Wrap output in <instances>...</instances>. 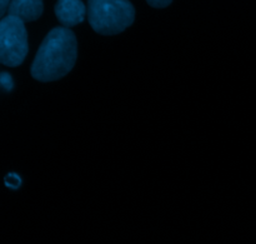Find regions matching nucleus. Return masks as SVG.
Wrapping results in <instances>:
<instances>
[{"instance_id":"nucleus-1","label":"nucleus","mask_w":256,"mask_h":244,"mask_svg":"<svg viewBox=\"0 0 256 244\" xmlns=\"http://www.w3.org/2000/svg\"><path fill=\"white\" fill-rule=\"evenodd\" d=\"M76 58L78 40L74 32L64 27L54 28L38 49L30 73L38 82H55L72 72Z\"/></svg>"},{"instance_id":"nucleus-2","label":"nucleus","mask_w":256,"mask_h":244,"mask_svg":"<svg viewBox=\"0 0 256 244\" xmlns=\"http://www.w3.org/2000/svg\"><path fill=\"white\" fill-rule=\"evenodd\" d=\"M88 20L98 34H120L134 23V5L128 0H90Z\"/></svg>"},{"instance_id":"nucleus-3","label":"nucleus","mask_w":256,"mask_h":244,"mask_svg":"<svg viewBox=\"0 0 256 244\" xmlns=\"http://www.w3.org/2000/svg\"><path fill=\"white\" fill-rule=\"evenodd\" d=\"M29 52L25 24L15 17L2 18L0 23V62L6 67H19Z\"/></svg>"},{"instance_id":"nucleus-4","label":"nucleus","mask_w":256,"mask_h":244,"mask_svg":"<svg viewBox=\"0 0 256 244\" xmlns=\"http://www.w3.org/2000/svg\"><path fill=\"white\" fill-rule=\"evenodd\" d=\"M56 19L64 28H72L84 22L88 8L80 0H59L54 8Z\"/></svg>"},{"instance_id":"nucleus-5","label":"nucleus","mask_w":256,"mask_h":244,"mask_svg":"<svg viewBox=\"0 0 256 244\" xmlns=\"http://www.w3.org/2000/svg\"><path fill=\"white\" fill-rule=\"evenodd\" d=\"M44 4L40 0H14L9 8L10 17H15L22 23L35 22L42 17Z\"/></svg>"},{"instance_id":"nucleus-6","label":"nucleus","mask_w":256,"mask_h":244,"mask_svg":"<svg viewBox=\"0 0 256 244\" xmlns=\"http://www.w3.org/2000/svg\"><path fill=\"white\" fill-rule=\"evenodd\" d=\"M5 185L12 188V189H18V188L22 185V179H20L19 175L15 174V173H10V174H8L6 177H5Z\"/></svg>"},{"instance_id":"nucleus-7","label":"nucleus","mask_w":256,"mask_h":244,"mask_svg":"<svg viewBox=\"0 0 256 244\" xmlns=\"http://www.w3.org/2000/svg\"><path fill=\"white\" fill-rule=\"evenodd\" d=\"M0 83H2V87L4 88L6 92H10V90H12V88H14V82H12V75L6 72H2V74H0Z\"/></svg>"},{"instance_id":"nucleus-8","label":"nucleus","mask_w":256,"mask_h":244,"mask_svg":"<svg viewBox=\"0 0 256 244\" xmlns=\"http://www.w3.org/2000/svg\"><path fill=\"white\" fill-rule=\"evenodd\" d=\"M148 4L152 8H156V9H164L172 4V0H149Z\"/></svg>"},{"instance_id":"nucleus-9","label":"nucleus","mask_w":256,"mask_h":244,"mask_svg":"<svg viewBox=\"0 0 256 244\" xmlns=\"http://www.w3.org/2000/svg\"><path fill=\"white\" fill-rule=\"evenodd\" d=\"M0 4H2V9H0V15H2V18H5L4 17V14H5V12H9V8H10V4H12V3L10 2H6V0H2V3H0Z\"/></svg>"}]
</instances>
